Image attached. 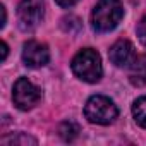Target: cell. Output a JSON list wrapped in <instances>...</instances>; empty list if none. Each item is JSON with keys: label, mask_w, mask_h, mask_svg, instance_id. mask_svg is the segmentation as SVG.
I'll use <instances>...</instances> for the list:
<instances>
[{"label": "cell", "mask_w": 146, "mask_h": 146, "mask_svg": "<svg viewBox=\"0 0 146 146\" xmlns=\"http://www.w3.org/2000/svg\"><path fill=\"white\" fill-rule=\"evenodd\" d=\"M72 72L84 83H98L103 74L102 57L93 48H84L78 52L70 62Z\"/></svg>", "instance_id": "cell-2"}, {"label": "cell", "mask_w": 146, "mask_h": 146, "mask_svg": "<svg viewBox=\"0 0 146 146\" xmlns=\"http://www.w3.org/2000/svg\"><path fill=\"white\" fill-rule=\"evenodd\" d=\"M136 31H137V38H139V41L146 46V16H144V17L137 23Z\"/></svg>", "instance_id": "cell-12"}, {"label": "cell", "mask_w": 146, "mask_h": 146, "mask_svg": "<svg viewBox=\"0 0 146 146\" xmlns=\"http://www.w3.org/2000/svg\"><path fill=\"white\" fill-rule=\"evenodd\" d=\"M50 60V50L45 43L36 41V40H29L24 43L23 46V62L24 65L31 67V69H38L46 65Z\"/></svg>", "instance_id": "cell-6"}, {"label": "cell", "mask_w": 146, "mask_h": 146, "mask_svg": "<svg viewBox=\"0 0 146 146\" xmlns=\"http://www.w3.org/2000/svg\"><path fill=\"white\" fill-rule=\"evenodd\" d=\"M55 2H57L60 7H64V9H69V7H72V5H76L79 0H55Z\"/></svg>", "instance_id": "cell-13"}, {"label": "cell", "mask_w": 146, "mask_h": 146, "mask_svg": "<svg viewBox=\"0 0 146 146\" xmlns=\"http://www.w3.org/2000/svg\"><path fill=\"white\" fill-rule=\"evenodd\" d=\"M7 53H9V46H7L5 41H2V60L7 58Z\"/></svg>", "instance_id": "cell-14"}, {"label": "cell", "mask_w": 146, "mask_h": 146, "mask_svg": "<svg viewBox=\"0 0 146 146\" xmlns=\"http://www.w3.org/2000/svg\"><path fill=\"white\" fill-rule=\"evenodd\" d=\"M58 132L64 137V141H74L78 137V134H79V127L74 122H64L58 127Z\"/></svg>", "instance_id": "cell-11"}, {"label": "cell", "mask_w": 146, "mask_h": 146, "mask_svg": "<svg viewBox=\"0 0 146 146\" xmlns=\"http://www.w3.org/2000/svg\"><path fill=\"white\" fill-rule=\"evenodd\" d=\"M84 117L91 124L108 125L119 117V108L108 96L95 95L84 105Z\"/></svg>", "instance_id": "cell-3"}, {"label": "cell", "mask_w": 146, "mask_h": 146, "mask_svg": "<svg viewBox=\"0 0 146 146\" xmlns=\"http://www.w3.org/2000/svg\"><path fill=\"white\" fill-rule=\"evenodd\" d=\"M129 81L132 86L144 88L146 86V55H139L129 65Z\"/></svg>", "instance_id": "cell-8"}, {"label": "cell", "mask_w": 146, "mask_h": 146, "mask_svg": "<svg viewBox=\"0 0 146 146\" xmlns=\"http://www.w3.org/2000/svg\"><path fill=\"white\" fill-rule=\"evenodd\" d=\"M12 100L19 110H31L41 100V90L28 78H19L12 90Z\"/></svg>", "instance_id": "cell-5"}, {"label": "cell", "mask_w": 146, "mask_h": 146, "mask_svg": "<svg viewBox=\"0 0 146 146\" xmlns=\"http://www.w3.org/2000/svg\"><path fill=\"white\" fill-rule=\"evenodd\" d=\"M0 143L2 144H38V141L24 132H17V134H12V136H4L2 139H0Z\"/></svg>", "instance_id": "cell-10"}, {"label": "cell", "mask_w": 146, "mask_h": 146, "mask_svg": "<svg viewBox=\"0 0 146 146\" xmlns=\"http://www.w3.org/2000/svg\"><path fill=\"white\" fill-rule=\"evenodd\" d=\"M108 58L117 67H129L134 62V58H136L134 45L129 40H119V41H115L110 46V50H108Z\"/></svg>", "instance_id": "cell-7"}, {"label": "cell", "mask_w": 146, "mask_h": 146, "mask_svg": "<svg viewBox=\"0 0 146 146\" xmlns=\"http://www.w3.org/2000/svg\"><path fill=\"white\" fill-rule=\"evenodd\" d=\"M5 21H7V12H5V7H2V24H0V26H5Z\"/></svg>", "instance_id": "cell-15"}, {"label": "cell", "mask_w": 146, "mask_h": 146, "mask_svg": "<svg viewBox=\"0 0 146 146\" xmlns=\"http://www.w3.org/2000/svg\"><path fill=\"white\" fill-rule=\"evenodd\" d=\"M45 2L43 0H21L17 5V23L23 31H33L43 21Z\"/></svg>", "instance_id": "cell-4"}, {"label": "cell", "mask_w": 146, "mask_h": 146, "mask_svg": "<svg viewBox=\"0 0 146 146\" xmlns=\"http://www.w3.org/2000/svg\"><path fill=\"white\" fill-rule=\"evenodd\" d=\"M124 17L120 0H98L91 12V26L96 33H108L119 26Z\"/></svg>", "instance_id": "cell-1"}, {"label": "cell", "mask_w": 146, "mask_h": 146, "mask_svg": "<svg viewBox=\"0 0 146 146\" xmlns=\"http://www.w3.org/2000/svg\"><path fill=\"white\" fill-rule=\"evenodd\" d=\"M132 117L137 122V125L146 129V96H141L134 100L132 103Z\"/></svg>", "instance_id": "cell-9"}]
</instances>
